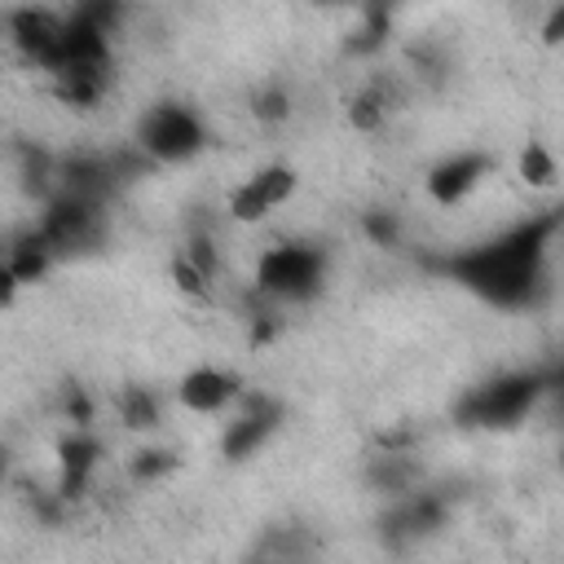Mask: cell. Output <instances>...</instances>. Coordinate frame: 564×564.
<instances>
[{"mask_svg": "<svg viewBox=\"0 0 564 564\" xmlns=\"http://www.w3.org/2000/svg\"><path fill=\"white\" fill-rule=\"evenodd\" d=\"M176 454L172 449H137L132 454V463H128V471H132V480H159V476H167V471H176Z\"/></svg>", "mask_w": 564, "mask_h": 564, "instance_id": "cell-18", "label": "cell"}, {"mask_svg": "<svg viewBox=\"0 0 564 564\" xmlns=\"http://www.w3.org/2000/svg\"><path fill=\"white\" fill-rule=\"evenodd\" d=\"M172 278H176V286H181L185 295H207V291H212V286H207V278H203L185 256H176V260H172Z\"/></svg>", "mask_w": 564, "mask_h": 564, "instance_id": "cell-21", "label": "cell"}, {"mask_svg": "<svg viewBox=\"0 0 564 564\" xmlns=\"http://www.w3.org/2000/svg\"><path fill=\"white\" fill-rule=\"evenodd\" d=\"M520 176H524L529 185H555V159L546 154V145H538V141L524 145V154H520Z\"/></svg>", "mask_w": 564, "mask_h": 564, "instance_id": "cell-19", "label": "cell"}, {"mask_svg": "<svg viewBox=\"0 0 564 564\" xmlns=\"http://www.w3.org/2000/svg\"><path fill=\"white\" fill-rule=\"evenodd\" d=\"M555 229H560V212H542L533 220H520V225L494 234L480 247L432 260V269H441L445 278H454L458 286L480 295L485 304L524 308L538 295V286L546 282V251H551Z\"/></svg>", "mask_w": 564, "mask_h": 564, "instance_id": "cell-1", "label": "cell"}, {"mask_svg": "<svg viewBox=\"0 0 564 564\" xmlns=\"http://www.w3.org/2000/svg\"><path fill=\"white\" fill-rule=\"evenodd\" d=\"M366 234L379 242V247H397V238H401V225H397V216L392 212H366Z\"/></svg>", "mask_w": 564, "mask_h": 564, "instance_id": "cell-20", "label": "cell"}, {"mask_svg": "<svg viewBox=\"0 0 564 564\" xmlns=\"http://www.w3.org/2000/svg\"><path fill=\"white\" fill-rule=\"evenodd\" d=\"M242 401V410L225 423V436H220V454L229 458V463H242V458H251L278 427H282V405L273 401V397H260V392H242L238 397Z\"/></svg>", "mask_w": 564, "mask_h": 564, "instance_id": "cell-7", "label": "cell"}, {"mask_svg": "<svg viewBox=\"0 0 564 564\" xmlns=\"http://www.w3.org/2000/svg\"><path fill=\"white\" fill-rule=\"evenodd\" d=\"M18 291H22V286H18V278H13V273H9V264L0 260V308H9Z\"/></svg>", "mask_w": 564, "mask_h": 564, "instance_id": "cell-23", "label": "cell"}, {"mask_svg": "<svg viewBox=\"0 0 564 564\" xmlns=\"http://www.w3.org/2000/svg\"><path fill=\"white\" fill-rule=\"evenodd\" d=\"M4 471H9V454L0 449V485H4Z\"/></svg>", "mask_w": 564, "mask_h": 564, "instance_id": "cell-24", "label": "cell"}, {"mask_svg": "<svg viewBox=\"0 0 564 564\" xmlns=\"http://www.w3.org/2000/svg\"><path fill=\"white\" fill-rule=\"evenodd\" d=\"M101 454H106V449H101V441H97L88 427H70V432L57 441V485H53V489H57V498H62L66 507L88 494Z\"/></svg>", "mask_w": 564, "mask_h": 564, "instance_id": "cell-11", "label": "cell"}, {"mask_svg": "<svg viewBox=\"0 0 564 564\" xmlns=\"http://www.w3.org/2000/svg\"><path fill=\"white\" fill-rule=\"evenodd\" d=\"M9 35L18 44V53L26 62H35L40 70H53L62 57V35H66V13L53 9H18L9 18Z\"/></svg>", "mask_w": 564, "mask_h": 564, "instance_id": "cell-10", "label": "cell"}, {"mask_svg": "<svg viewBox=\"0 0 564 564\" xmlns=\"http://www.w3.org/2000/svg\"><path fill=\"white\" fill-rule=\"evenodd\" d=\"M137 150L150 163H185L207 150V128L203 119L181 106V101H154L137 119Z\"/></svg>", "mask_w": 564, "mask_h": 564, "instance_id": "cell-4", "label": "cell"}, {"mask_svg": "<svg viewBox=\"0 0 564 564\" xmlns=\"http://www.w3.org/2000/svg\"><path fill=\"white\" fill-rule=\"evenodd\" d=\"M445 520H449V498L445 494H436V489H410V494L392 498V507L379 520V533H383V542L392 551H405V546H419L423 538H432Z\"/></svg>", "mask_w": 564, "mask_h": 564, "instance_id": "cell-6", "label": "cell"}, {"mask_svg": "<svg viewBox=\"0 0 564 564\" xmlns=\"http://www.w3.org/2000/svg\"><path fill=\"white\" fill-rule=\"evenodd\" d=\"M251 115H256L260 123H282V119H291V93H286L282 84H260V88L251 93Z\"/></svg>", "mask_w": 564, "mask_h": 564, "instance_id": "cell-17", "label": "cell"}, {"mask_svg": "<svg viewBox=\"0 0 564 564\" xmlns=\"http://www.w3.org/2000/svg\"><path fill=\"white\" fill-rule=\"evenodd\" d=\"M388 110H392V88L388 84H366L348 106V123L361 128V132H375L388 119Z\"/></svg>", "mask_w": 564, "mask_h": 564, "instance_id": "cell-16", "label": "cell"}, {"mask_svg": "<svg viewBox=\"0 0 564 564\" xmlns=\"http://www.w3.org/2000/svg\"><path fill=\"white\" fill-rule=\"evenodd\" d=\"M66 419H70V427H88L93 423V401H88V392L79 383L66 388Z\"/></svg>", "mask_w": 564, "mask_h": 564, "instance_id": "cell-22", "label": "cell"}, {"mask_svg": "<svg viewBox=\"0 0 564 564\" xmlns=\"http://www.w3.org/2000/svg\"><path fill=\"white\" fill-rule=\"evenodd\" d=\"M106 75H110V66H66L53 75V93H57V101H66L75 110H93L106 93Z\"/></svg>", "mask_w": 564, "mask_h": 564, "instance_id": "cell-14", "label": "cell"}, {"mask_svg": "<svg viewBox=\"0 0 564 564\" xmlns=\"http://www.w3.org/2000/svg\"><path fill=\"white\" fill-rule=\"evenodd\" d=\"M419 476H423V467L410 449H379L366 463V485L375 494H388V498H401V494L419 489Z\"/></svg>", "mask_w": 564, "mask_h": 564, "instance_id": "cell-13", "label": "cell"}, {"mask_svg": "<svg viewBox=\"0 0 564 564\" xmlns=\"http://www.w3.org/2000/svg\"><path fill=\"white\" fill-rule=\"evenodd\" d=\"M326 282V251L317 242H273L256 260V295L264 304L313 300Z\"/></svg>", "mask_w": 564, "mask_h": 564, "instance_id": "cell-3", "label": "cell"}, {"mask_svg": "<svg viewBox=\"0 0 564 564\" xmlns=\"http://www.w3.org/2000/svg\"><path fill=\"white\" fill-rule=\"evenodd\" d=\"M295 185H300V176H295L286 163H269V167L251 172V176L229 194V216L256 225V220H264L269 212H278V207L295 194Z\"/></svg>", "mask_w": 564, "mask_h": 564, "instance_id": "cell-9", "label": "cell"}, {"mask_svg": "<svg viewBox=\"0 0 564 564\" xmlns=\"http://www.w3.org/2000/svg\"><path fill=\"white\" fill-rule=\"evenodd\" d=\"M494 172V154L485 150H458V154H445L441 163L427 167L423 185H427V198L441 203V207H458L471 189H480V181Z\"/></svg>", "mask_w": 564, "mask_h": 564, "instance_id": "cell-8", "label": "cell"}, {"mask_svg": "<svg viewBox=\"0 0 564 564\" xmlns=\"http://www.w3.org/2000/svg\"><path fill=\"white\" fill-rule=\"evenodd\" d=\"M542 392H546V375L542 370H502V375L467 388L458 397V405H454V419L463 427H485V432L511 427L542 401Z\"/></svg>", "mask_w": 564, "mask_h": 564, "instance_id": "cell-2", "label": "cell"}, {"mask_svg": "<svg viewBox=\"0 0 564 564\" xmlns=\"http://www.w3.org/2000/svg\"><path fill=\"white\" fill-rule=\"evenodd\" d=\"M35 234L48 247L53 260L93 251L101 242V234H106V207L84 203V198H70V194H53L44 203L40 220H35Z\"/></svg>", "mask_w": 564, "mask_h": 564, "instance_id": "cell-5", "label": "cell"}, {"mask_svg": "<svg viewBox=\"0 0 564 564\" xmlns=\"http://www.w3.org/2000/svg\"><path fill=\"white\" fill-rule=\"evenodd\" d=\"M242 379L234 370H220V366H194L181 375L176 383V401L189 410V414H220L225 405H234L242 397Z\"/></svg>", "mask_w": 564, "mask_h": 564, "instance_id": "cell-12", "label": "cell"}, {"mask_svg": "<svg viewBox=\"0 0 564 564\" xmlns=\"http://www.w3.org/2000/svg\"><path fill=\"white\" fill-rule=\"evenodd\" d=\"M119 419H123V427H132V432H150V427H159V397L150 392V388H141V383H128L123 392H119Z\"/></svg>", "mask_w": 564, "mask_h": 564, "instance_id": "cell-15", "label": "cell"}]
</instances>
